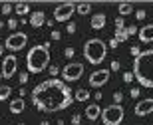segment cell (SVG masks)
I'll list each match as a JSON object with an SVG mask.
<instances>
[{"instance_id":"obj_1","label":"cell","mask_w":153,"mask_h":125,"mask_svg":"<svg viewBox=\"0 0 153 125\" xmlns=\"http://www.w3.org/2000/svg\"><path fill=\"white\" fill-rule=\"evenodd\" d=\"M72 101V89L58 78H50L32 89V103L38 107V111H60L70 107Z\"/></svg>"},{"instance_id":"obj_2","label":"cell","mask_w":153,"mask_h":125,"mask_svg":"<svg viewBox=\"0 0 153 125\" xmlns=\"http://www.w3.org/2000/svg\"><path fill=\"white\" fill-rule=\"evenodd\" d=\"M133 78L143 87L153 89V50H145L133 60Z\"/></svg>"},{"instance_id":"obj_3","label":"cell","mask_w":153,"mask_h":125,"mask_svg":"<svg viewBox=\"0 0 153 125\" xmlns=\"http://www.w3.org/2000/svg\"><path fill=\"white\" fill-rule=\"evenodd\" d=\"M50 44H40L30 48V52L26 54V68H28L30 74H40L48 68L50 64V50H48Z\"/></svg>"},{"instance_id":"obj_4","label":"cell","mask_w":153,"mask_h":125,"mask_svg":"<svg viewBox=\"0 0 153 125\" xmlns=\"http://www.w3.org/2000/svg\"><path fill=\"white\" fill-rule=\"evenodd\" d=\"M105 54H108V46L105 42L100 40V38H94V40H88L84 46V58L88 60L90 64L97 66L105 60Z\"/></svg>"},{"instance_id":"obj_5","label":"cell","mask_w":153,"mask_h":125,"mask_svg":"<svg viewBox=\"0 0 153 125\" xmlns=\"http://www.w3.org/2000/svg\"><path fill=\"white\" fill-rule=\"evenodd\" d=\"M123 107L119 105V103H114V105H109V107L102 109V121L103 125H119L123 121Z\"/></svg>"},{"instance_id":"obj_6","label":"cell","mask_w":153,"mask_h":125,"mask_svg":"<svg viewBox=\"0 0 153 125\" xmlns=\"http://www.w3.org/2000/svg\"><path fill=\"white\" fill-rule=\"evenodd\" d=\"M26 42H28V36L24 34V32H14V34H10L6 38L4 48H8V50H12V52H18L26 46Z\"/></svg>"},{"instance_id":"obj_7","label":"cell","mask_w":153,"mask_h":125,"mask_svg":"<svg viewBox=\"0 0 153 125\" xmlns=\"http://www.w3.org/2000/svg\"><path fill=\"white\" fill-rule=\"evenodd\" d=\"M84 75V66L79 62H70L66 68L62 70V78L66 81H76V80H79Z\"/></svg>"},{"instance_id":"obj_8","label":"cell","mask_w":153,"mask_h":125,"mask_svg":"<svg viewBox=\"0 0 153 125\" xmlns=\"http://www.w3.org/2000/svg\"><path fill=\"white\" fill-rule=\"evenodd\" d=\"M74 12H76L74 2H64V4L56 6V10H54V20H56V22H68Z\"/></svg>"},{"instance_id":"obj_9","label":"cell","mask_w":153,"mask_h":125,"mask_svg":"<svg viewBox=\"0 0 153 125\" xmlns=\"http://www.w3.org/2000/svg\"><path fill=\"white\" fill-rule=\"evenodd\" d=\"M18 60L16 56H6L4 62H2V78H6V80H10V78H14V74H16L18 70Z\"/></svg>"},{"instance_id":"obj_10","label":"cell","mask_w":153,"mask_h":125,"mask_svg":"<svg viewBox=\"0 0 153 125\" xmlns=\"http://www.w3.org/2000/svg\"><path fill=\"white\" fill-rule=\"evenodd\" d=\"M109 80V70H97L90 75V85L91 87H102Z\"/></svg>"},{"instance_id":"obj_11","label":"cell","mask_w":153,"mask_h":125,"mask_svg":"<svg viewBox=\"0 0 153 125\" xmlns=\"http://www.w3.org/2000/svg\"><path fill=\"white\" fill-rule=\"evenodd\" d=\"M153 111V99L149 97V99H141V101L135 105V115H139V117H145V115H149Z\"/></svg>"},{"instance_id":"obj_12","label":"cell","mask_w":153,"mask_h":125,"mask_svg":"<svg viewBox=\"0 0 153 125\" xmlns=\"http://www.w3.org/2000/svg\"><path fill=\"white\" fill-rule=\"evenodd\" d=\"M137 36H139V40H141L143 44H151L153 42V24L143 26V28L137 32Z\"/></svg>"},{"instance_id":"obj_13","label":"cell","mask_w":153,"mask_h":125,"mask_svg":"<svg viewBox=\"0 0 153 125\" xmlns=\"http://www.w3.org/2000/svg\"><path fill=\"white\" fill-rule=\"evenodd\" d=\"M85 117H88L90 121H96L97 117H102V107L96 105V103L88 105V107H85Z\"/></svg>"},{"instance_id":"obj_14","label":"cell","mask_w":153,"mask_h":125,"mask_svg":"<svg viewBox=\"0 0 153 125\" xmlns=\"http://www.w3.org/2000/svg\"><path fill=\"white\" fill-rule=\"evenodd\" d=\"M105 22H108V16H105V14H94L90 26H91L94 30H102L103 26H105Z\"/></svg>"},{"instance_id":"obj_15","label":"cell","mask_w":153,"mask_h":125,"mask_svg":"<svg viewBox=\"0 0 153 125\" xmlns=\"http://www.w3.org/2000/svg\"><path fill=\"white\" fill-rule=\"evenodd\" d=\"M44 22H46V14L44 12L38 10V12H32V14H30V24H32L34 28H40Z\"/></svg>"},{"instance_id":"obj_16","label":"cell","mask_w":153,"mask_h":125,"mask_svg":"<svg viewBox=\"0 0 153 125\" xmlns=\"http://www.w3.org/2000/svg\"><path fill=\"white\" fill-rule=\"evenodd\" d=\"M24 107H26V103H24V99L22 97H18V99H14V101H10V113H14V115H18V113H22L24 111Z\"/></svg>"},{"instance_id":"obj_17","label":"cell","mask_w":153,"mask_h":125,"mask_svg":"<svg viewBox=\"0 0 153 125\" xmlns=\"http://www.w3.org/2000/svg\"><path fill=\"white\" fill-rule=\"evenodd\" d=\"M117 10H119V14H121V18H123V16H127V14L133 12V6H131L129 2H121V4L117 6Z\"/></svg>"},{"instance_id":"obj_18","label":"cell","mask_w":153,"mask_h":125,"mask_svg":"<svg viewBox=\"0 0 153 125\" xmlns=\"http://www.w3.org/2000/svg\"><path fill=\"white\" fill-rule=\"evenodd\" d=\"M76 10H78V14H90L91 4L90 2H79V4H76Z\"/></svg>"},{"instance_id":"obj_19","label":"cell","mask_w":153,"mask_h":125,"mask_svg":"<svg viewBox=\"0 0 153 125\" xmlns=\"http://www.w3.org/2000/svg\"><path fill=\"white\" fill-rule=\"evenodd\" d=\"M74 99H78V101H85V99H90V91L88 89H78L76 91Z\"/></svg>"},{"instance_id":"obj_20","label":"cell","mask_w":153,"mask_h":125,"mask_svg":"<svg viewBox=\"0 0 153 125\" xmlns=\"http://www.w3.org/2000/svg\"><path fill=\"white\" fill-rule=\"evenodd\" d=\"M12 93L10 85H0V101H4V99H8V95Z\"/></svg>"},{"instance_id":"obj_21","label":"cell","mask_w":153,"mask_h":125,"mask_svg":"<svg viewBox=\"0 0 153 125\" xmlns=\"http://www.w3.org/2000/svg\"><path fill=\"white\" fill-rule=\"evenodd\" d=\"M30 6L26 2H16V14H28Z\"/></svg>"},{"instance_id":"obj_22","label":"cell","mask_w":153,"mask_h":125,"mask_svg":"<svg viewBox=\"0 0 153 125\" xmlns=\"http://www.w3.org/2000/svg\"><path fill=\"white\" fill-rule=\"evenodd\" d=\"M127 38H129V34H127V30H115V40L117 42H125L127 40Z\"/></svg>"},{"instance_id":"obj_23","label":"cell","mask_w":153,"mask_h":125,"mask_svg":"<svg viewBox=\"0 0 153 125\" xmlns=\"http://www.w3.org/2000/svg\"><path fill=\"white\" fill-rule=\"evenodd\" d=\"M12 12V4L10 2H4V4H2V14H10Z\"/></svg>"},{"instance_id":"obj_24","label":"cell","mask_w":153,"mask_h":125,"mask_svg":"<svg viewBox=\"0 0 153 125\" xmlns=\"http://www.w3.org/2000/svg\"><path fill=\"white\" fill-rule=\"evenodd\" d=\"M123 26H125V22H123V18L119 16L117 20H115V28H117V30H123Z\"/></svg>"},{"instance_id":"obj_25","label":"cell","mask_w":153,"mask_h":125,"mask_svg":"<svg viewBox=\"0 0 153 125\" xmlns=\"http://www.w3.org/2000/svg\"><path fill=\"white\" fill-rule=\"evenodd\" d=\"M131 80H133V72H125V74H123V81H125V84H129Z\"/></svg>"},{"instance_id":"obj_26","label":"cell","mask_w":153,"mask_h":125,"mask_svg":"<svg viewBox=\"0 0 153 125\" xmlns=\"http://www.w3.org/2000/svg\"><path fill=\"white\" fill-rule=\"evenodd\" d=\"M145 16H147V12H145V10H137L135 12V18H137V20H143Z\"/></svg>"},{"instance_id":"obj_27","label":"cell","mask_w":153,"mask_h":125,"mask_svg":"<svg viewBox=\"0 0 153 125\" xmlns=\"http://www.w3.org/2000/svg\"><path fill=\"white\" fill-rule=\"evenodd\" d=\"M18 80H20V84H26V81H28V74H26V72H24V74H20V75H18Z\"/></svg>"},{"instance_id":"obj_28","label":"cell","mask_w":153,"mask_h":125,"mask_svg":"<svg viewBox=\"0 0 153 125\" xmlns=\"http://www.w3.org/2000/svg\"><path fill=\"white\" fill-rule=\"evenodd\" d=\"M137 32H139V30H137V26H129V28H127V34H129V36H135Z\"/></svg>"},{"instance_id":"obj_29","label":"cell","mask_w":153,"mask_h":125,"mask_svg":"<svg viewBox=\"0 0 153 125\" xmlns=\"http://www.w3.org/2000/svg\"><path fill=\"white\" fill-rule=\"evenodd\" d=\"M114 99H115V103H121V99H123L121 91H115V93H114Z\"/></svg>"},{"instance_id":"obj_30","label":"cell","mask_w":153,"mask_h":125,"mask_svg":"<svg viewBox=\"0 0 153 125\" xmlns=\"http://www.w3.org/2000/svg\"><path fill=\"white\" fill-rule=\"evenodd\" d=\"M16 26H18V22L14 20V18H10V20H8V28H10V30H14Z\"/></svg>"},{"instance_id":"obj_31","label":"cell","mask_w":153,"mask_h":125,"mask_svg":"<svg viewBox=\"0 0 153 125\" xmlns=\"http://www.w3.org/2000/svg\"><path fill=\"white\" fill-rule=\"evenodd\" d=\"M79 121H82V117H79L78 113H76V115H72V123H74V125H79Z\"/></svg>"},{"instance_id":"obj_32","label":"cell","mask_w":153,"mask_h":125,"mask_svg":"<svg viewBox=\"0 0 153 125\" xmlns=\"http://www.w3.org/2000/svg\"><path fill=\"white\" fill-rule=\"evenodd\" d=\"M131 54H133V58H137L139 54H141V50H139L137 46H133V48H131Z\"/></svg>"},{"instance_id":"obj_33","label":"cell","mask_w":153,"mask_h":125,"mask_svg":"<svg viewBox=\"0 0 153 125\" xmlns=\"http://www.w3.org/2000/svg\"><path fill=\"white\" fill-rule=\"evenodd\" d=\"M64 54H66V58H74V48H66Z\"/></svg>"},{"instance_id":"obj_34","label":"cell","mask_w":153,"mask_h":125,"mask_svg":"<svg viewBox=\"0 0 153 125\" xmlns=\"http://www.w3.org/2000/svg\"><path fill=\"white\" fill-rule=\"evenodd\" d=\"M74 32H76V24L70 22V24H68V34H74Z\"/></svg>"},{"instance_id":"obj_35","label":"cell","mask_w":153,"mask_h":125,"mask_svg":"<svg viewBox=\"0 0 153 125\" xmlns=\"http://www.w3.org/2000/svg\"><path fill=\"white\" fill-rule=\"evenodd\" d=\"M129 95L131 97H139V89H137V87H133V89L129 91Z\"/></svg>"},{"instance_id":"obj_36","label":"cell","mask_w":153,"mask_h":125,"mask_svg":"<svg viewBox=\"0 0 153 125\" xmlns=\"http://www.w3.org/2000/svg\"><path fill=\"white\" fill-rule=\"evenodd\" d=\"M111 70H114V72H117V70H119V62H117V60L111 62Z\"/></svg>"},{"instance_id":"obj_37","label":"cell","mask_w":153,"mask_h":125,"mask_svg":"<svg viewBox=\"0 0 153 125\" xmlns=\"http://www.w3.org/2000/svg\"><path fill=\"white\" fill-rule=\"evenodd\" d=\"M117 44H119V42L115 40V38H114V40H109V48H117Z\"/></svg>"},{"instance_id":"obj_38","label":"cell","mask_w":153,"mask_h":125,"mask_svg":"<svg viewBox=\"0 0 153 125\" xmlns=\"http://www.w3.org/2000/svg\"><path fill=\"white\" fill-rule=\"evenodd\" d=\"M58 74V68L56 66H50V75H56Z\"/></svg>"},{"instance_id":"obj_39","label":"cell","mask_w":153,"mask_h":125,"mask_svg":"<svg viewBox=\"0 0 153 125\" xmlns=\"http://www.w3.org/2000/svg\"><path fill=\"white\" fill-rule=\"evenodd\" d=\"M52 40H60V32L54 30V32H52Z\"/></svg>"},{"instance_id":"obj_40","label":"cell","mask_w":153,"mask_h":125,"mask_svg":"<svg viewBox=\"0 0 153 125\" xmlns=\"http://www.w3.org/2000/svg\"><path fill=\"white\" fill-rule=\"evenodd\" d=\"M2 54H4V46H0V56H2Z\"/></svg>"},{"instance_id":"obj_41","label":"cell","mask_w":153,"mask_h":125,"mask_svg":"<svg viewBox=\"0 0 153 125\" xmlns=\"http://www.w3.org/2000/svg\"><path fill=\"white\" fill-rule=\"evenodd\" d=\"M40 125H50V123H48V121H42V123H40Z\"/></svg>"},{"instance_id":"obj_42","label":"cell","mask_w":153,"mask_h":125,"mask_svg":"<svg viewBox=\"0 0 153 125\" xmlns=\"http://www.w3.org/2000/svg\"><path fill=\"white\" fill-rule=\"evenodd\" d=\"M18 125H26V123H18Z\"/></svg>"}]
</instances>
